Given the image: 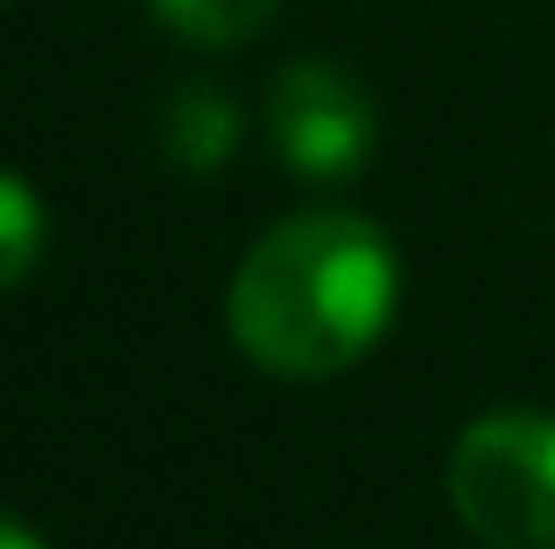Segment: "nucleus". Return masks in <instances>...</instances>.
<instances>
[{"mask_svg":"<svg viewBox=\"0 0 555 549\" xmlns=\"http://www.w3.org/2000/svg\"><path fill=\"white\" fill-rule=\"evenodd\" d=\"M401 261L393 240L359 212H296L268 226L232 268V345L274 381H331L359 367L393 324Z\"/></svg>","mask_w":555,"mask_h":549,"instance_id":"f257e3e1","label":"nucleus"},{"mask_svg":"<svg viewBox=\"0 0 555 549\" xmlns=\"http://www.w3.org/2000/svg\"><path fill=\"white\" fill-rule=\"evenodd\" d=\"M450 508L492 549H555V416H478L450 451Z\"/></svg>","mask_w":555,"mask_h":549,"instance_id":"f03ea898","label":"nucleus"},{"mask_svg":"<svg viewBox=\"0 0 555 549\" xmlns=\"http://www.w3.org/2000/svg\"><path fill=\"white\" fill-rule=\"evenodd\" d=\"M268 135L296 177L310 183H338L359 177L379 141V113L373 92L331 56H296L288 71H274L268 85Z\"/></svg>","mask_w":555,"mask_h":549,"instance_id":"7ed1b4c3","label":"nucleus"},{"mask_svg":"<svg viewBox=\"0 0 555 549\" xmlns=\"http://www.w3.org/2000/svg\"><path fill=\"white\" fill-rule=\"evenodd\" d=\"M240 149V106H232L218 85L190 78L163 99V155L190 177H211L218 163H232Z\"/></svg>","mask_w":555,"mask_h":549,"instance_id":"20e7f679","label":"nucleus"},{"mask_svg":"<svg viewBox=\"0 0 555 549\" xmlns=\"http://www.w3.org/2000/svg\"><path fill=\"white\" fill-rule=\"evenodd\" d=\"M149 8H155V22L177 28L197 50H232V42H254L282 0H149Z\"/></svg>","mask_w":555,"mask_h":549,"instance_id":"39448f33","label":"nucleus"},{"mask_svg":"<svg viewBox=\"0 0 555 549\" xmlns=\"http://www.w3.org/2000/svg\"><path fill=\"white\" fill-rule=\"evenodd\" d=\"M42 240H50L42 197L28 191V177L0 169V289H14V282H28V274H36Z\"/></svg>","mask_w":555,"mask_h":549,"instance_id":"423d86ee","label":"nucleus"},{"mask_svg":"<svg viewBox=\"0 0 555 549\" xmlns=\"http://www.w3.org/2000/svg\"><path fill=\"white\" fill-rule=\"evenodd\" d=\"M0 549H50V542H42L36 528L22 522V514H8V508H0Z\"/></svg>","mask_w":555,"mask_h":549,"instance_id":"0eeeda50","label":"nucleus"}]
</instances>
